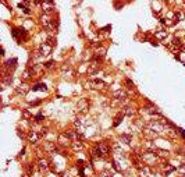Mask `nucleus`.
Segmentation results:
<instances>
[{"mask_svg": "<svg viewBox=\"0 0 185 177\" xmlns=\"http://www.w3.org/2000/svg\"><path fill=\"white\" fill-rule=\"evenodd\" d=\"M109 151H110V148H109V145L106 142H99L93 148V155L97 156V158H105V156L109 155Z\"/></svg>", "mask_w": 185, "mask_h": 177, "instance_id": "f257e3e1", "label": "nucleus"}, {"mask_svg": "<svg viewBox=\"0 0 185 177\" xmlns=\"http://www.w3.org/2000/svg\"><path fill=\"white\" fill-rule=\"evenodd\" d=\"M40 23H42L43 28H45L48 32H52V31L54 29V23H53V20H52V18H49L48 16H42Z\"/></svg>", "mask_w": 185, "mask_h": 177, "instance_id": "f03ea898", "label": "nucleus"}, {"mask_svg": "<svg viewBox=\"0 0 185 177\" xmlns=\"http://www.w3.org/2000/svg\"><path fill=\"white\" fill-rule=\"evenodd\" d=\"M99 68H100V60L95 59V60H92L88 64V74L89 75H93L95 72L99 71Z\"/></svg>", "mask_w": 185, "mask_h": 177, "instance_id": "7ed1b4c3", "label": "nucleus"}, {"mask_svg": "<svg viewBox=\"0 0 185 177\" xmlns=\"http://www.w3.org/2000/svg\"><path fill=\"white\" fill-rule=\"evenodd\" d=\"M13 35L20 40H25L28 38V32L25 31L24 28H16V29H13Z\"/></svg>", "mask_w": 185, "mask_h": 177, "instance_id": "20e7f679", "label": "nucleus"}, {"mask_svg": "<svg viewBox=\"0 0 185 177\" xmlns=\"http://www.w3.org/2000/svg\"><path fill=\"white\" fill-rule=\"evenodd\" d=\"M28 141H29L31 144H33V145L39 144V141H40V134H39V133H36V131H31V133L28 134Z\"/></svg>", "mask_w": 185, "mask_h": 177, "instance_id": "39448f33", "label": "nucleus"}, {"mask_svg": "<svg viewBox=\"0 0 185 177\" xmlns=\"http://www.w3.org/2000/svg\"><path fill=\"white\" fill-rule=\"evenodd\" d=\"M42 10L45 13H50L54 10V3L53 1H42Z\"/></svg>", "mask_w": 185, "mask_h": 177, "instance_id": "423d86ee", "label": "nucleus"}, {"mask_svg": "<svg viewBox=\"0 0 185 177\" xmlns=\"http://www.w3.org/2000/svg\"><path fill=\"white\" fill-rule=\"evenodd\" d=\"M57 141H58V144L63 145V146H67V145L70 144V141H71V138L68 137L67 134H60L58 138H57Z\"/></svg>", "mask_w": 185, "mask_h": 177, "instance_id": "0eeeda50", "label": "nucleus"}, {"mask_svg": "<svg viewBox=\"0 0 185 177\" xmlns=\"http://www.w3.org/2000/svg\"><path fill=\"white\" fill-rule=\"evenodd\" d=\"M114 98H116L117 100L122 102V100H125V99H127V92H125V91H122V89H118V91H116V92H114Z\"/></svg>", "mask_w": 185, "mask_h": 177, "instance_id": "6e6552de", "label": "nucleus"}, {"mask_svg": "<svg viewBox=\"0 0 185 177\" xmlns=\"http://www.w3.org/2000/svg\"><path fill=\"white\" fill-rule=\"evenodd\" d=\"M67 135L70 138H73L74 141H81L82 139V135H81L78 131H75V130H70V131H67Z\"/></svg>", "mask_w": 185, "mask_h": 177, "instance_id": "1a4fd4ad", "label": "nucleus"}, {"mask_svg": "<svg viewBox=\"0 0 185 177\" xmlns=\"http://www.w3.org/2000/svg\"><path fill=\"white\" fill-rule=\"evenodd\" d=\"M45 149H46L48 152H50V153L58 152V149H57V146H56L54 142H46V144H45Z\"/></svg>", "mask_w": 185, "mask_h": 177, "instance_id": "9d476101", "label": "nucleus"}, {"mask_svg": "<svg viewBox=\"0 0 185 177\" xmlns=\"http://www.w3.org/2000/svg\"><path fill=\"white\" fill-rule=\"evenodd\" d=\"M77 106H78V109H80L81 112H85V110L88 109V100H86V99H80L78 103H77Z\"/></svg>", "mask_w": 185, "mask_h": 177, "instance_id": "9b49d317", "label": "nucleus"}, {"mask_svg": "<svg viewBox=\"0 0 185 177\" xmlns=\"http://www.w3.org/2000/svg\"><path fill=\"white\" fill-rule=\"evenodd\" d=\"M38 165H39V170H40V172H48L49 163H48V161H46V159H39Z\"/></svg>", "mask_w": 185, "mask_h": 177, "instance_id": "f8f14e48", "label": "nucleus"}, {"mask_svg": "<svg viewBox=\"0 0 185 177\" xmlns=\"http://www.w3.org/2000/svg\"><path fill=\"white\" fill-rule=\"evenodd\" d=\"M90 85H93V88H96V89H103L106 87V84L102 80H93L90 82Z\"/></svg>", "mask_w": 185, "mask_h": 177, "instance_id": "ddd939ff", "label": "nucleus"}, {"mask_svg": "<svg viewBox=\"0 0 185 177\" xmlns=\"http://www.w3.org/2000/svg\"><path fill=\"white\" fill-rule=\"evenodd\" d=\"M161 167H163V172H164V174H166V176L174 172V167H173V166H170V163H167V162H166V163H163V165H161Z\"/></svg>", "mask_w": 185, "mask_h": 177, "instance_id": "4468645a", "label": "nucleus"}, {"mask_svg": "<svg viewBox=\"0 0 185 177\" xmlns=\"http://www.w3.org/2000/svg\"><path fill=\"white\" fill-rule=\"evenodd\" d=\"M32 74H33V70L31 68V67L25 68L24 72H22V80H29V78L32 77Z\"/></svg>", "mask_w": 185, "mask_h": 177, "instance_id": "2eb2a0df", "label": "nucleus"}, {"mask_svg": "<svg viewBox=\"0 0 185 177\" xmlns=\"http://www.w3.org/2000/svg\"><path fill=\"white\" fill-rule=\"evenodd\" d=\"M120 141L121 142H124L125 145H129L131 142H132V137L128 135V134H122V135L120 137Z\"/></svg>", "mask_w": 185, "mask_h": 177, "instance_id": "dca6fc26", "label": "nucleus"}, {"mask_svg": "<svg viewBox=\"0 0 185 177\" xmlns=\"http://www.w3.org/2000/svg\"><path fill=\"white\" fill-rule=\"evenodd\" d=\"M71 148H73L74 151H82L84 149V144L81 141H74L73 144H71Z\"/></svg>", "mask_w": 185, "mask_h": 177, "instance_id": "f3484780", "label": "nucleus"}, {"mask_svg": "<svg viewBox=\"0 0 185 177\" xmlns=\"http://www.w3.org/2000/svg\"><path fill=\"white\" fill-rule=\"evenodd\" d=\"M50 50H52V48L49 46L48 43H43V45L40 46V53H42V55H49Z\"/></svg>", "mask_w": 185, "mask_h": 177, "instance_id": "a211bd4d", "label": "nucleus"}, {"mask_svg": "<svg viewBox=\"0 0 185 177\" xmlns=\"http://www.w3.org/2000/svg\"><path fill=\"white\" fill-rule=\"evenodd\" d=\"M154 152H157V155H159L160 158H167V156H169V151H164V149H160V148H156Z\"/></svg>", "mask_w": 185, "mask_h": 177, "instance_id": "6ab92c4d", "label": "nucleus"}, {"mask_svg": "<svg viewBox=\"0 0 185 177\" xmlns=\"http://www.w3.org/2000/svg\"><path fill=\"white\" fill-rule=\"evenodd\" d=\"M135 113V110L132 109V107H129V106H125L124 109H122V114H125V116H132Z\"/></svg>", "mask_w": 185, "mask_h": 177, "instance_id": "aec40b11", "label": "nucleus"}, {"mask_svg": "<svg viewBox=\"0 0 185 177\" xmlns=\"http://www.w3.org/2000/svg\"><path fill=\"white\" fill-rule=\"evenodd\" d=\"M32 89L33 91H45V92L48 91V88H46V85H45V84H36Z\"/></svg>", "mask_w": 185, "mask_h": 177, "instance_id": "412c9836", "label": "nucleus"}, {"mask_svg": "<svg viewBox=\"0 0 185 177\" xmlns=\"http://www.w3.org/2000/svg\"><path fill=\"white\" fill-rule=\"evenodd\" d=\"M43 68H45V66H43V64H33L32 66L33 72H39V71H42Z\"/></svg>", "mask_w": 185, "mask_h": 177, "instance_id": "4be33fe9", "label": "nucleus"}, {"mask_svg": "<svg viewBox=\"0 0 185 177\" xmlns=\"http://www.w3.org/2000/svg\"><path fill=\"white\" fill-rule=\"evenodd\" d=\"M46 43H48L50 48H53V46H56V38H53V36H50V38H48V40H46Z\"/></svg>", "mask_w": 185, "mask_h": 177, "instance_id": "5701e85b", "label": "nucleus"}, {"mask_svg": "<svg viewBox=\"0 0 185 177\" xmlns=\"http://www.w3.org/2000/svg\"><path fill=\"white\" fill-rule=\"evenodd\" d=\"M174 17H175V20H177V21H181V20H184L185 18V16H184V13H182V11H175Z\"/></svg>", "mask_w": 185, "mask_h": 177, "instance_id": "b1692460", "label": "nucleus"}, {"mask_svg": "<svg viewBox=\"0 0 185 177\" xmlns=\"http://www.w3.org/2000/svg\"><path fill=\"white\" fill-rule=\"evenodd\" d=\"M145 110L148 113H152V114H154V113H156V114H160V112H159L154 106H152V107H145Z\"/></svg>", "mask_w": 185, "mask_h": 177, "instance_id": "393cba45", "label": "nucleus"}, {"mask_svg": "<svg viewBox=\"0 0 185 177\" xmlns=\"http://www.w3.org/2000/svg\"><path fill=\"white\" fill-rule=\"evenodd\" d=\"M25 169H27V174H28V176H31V177H32V174H33V166H31V165L28 163V165L25 166Z\"/></svg>", "mask_w": 185, "mask_h": 177, "instance_id": "a878e982", "label": "nucleus"}, {"mask_svg": "<svg viewBox=\"0 0 185 177\" xmlns=\"http://www.w3.org/2000/svg\"><path fill=\"white\" fill-rule=\"evenodd\" d=\"M28 91V87L25 85V84H22V85H20L18 88H17V92H22V94H25Z\"/></svg>", "mask_w": 185, "mask_h": 177, "instance_id": "bb28decb", "label": "nucleus"}, {"mask_svg": "<svg viewBox=\"0 0 185 177\" xmlns=\"http://www.w3.org/2000/svg\"><path fill=\"white\" fill-rule=\"evenodd\" d=\"M156 36H157L159 39H163V38L167 36V32H166V31H159V32L156 33Z\"/></svg>", "mask_w": 185, "mask_h": 177, "instance_id": "cd10ccee", "label": "nucleus"}, {"mask_svg": "<svg viewBox=\"0 0 185 177\" xmlns=\"http://www.w3.org/2000/svg\"><path fill=\"white\" fill-rule=\"evenodd\" d=\"M125 84H127V87H128L129 89H134V88H135V85H134V82H132V81H131V80H128V78L125 80Z\"/></svg>", "mask_w": 185, "mask_h": 177, "instance_id": "c85d7f7f", "label": "nucleus"}, {"mask_svg": "<svg viewBox=\"0 0 185 177\" xmlns=\"http://www.w3.org/2000/svg\"><path fill=\"white\" fill-rule=\"evenodd\" d=\"M122 116H124V114H118V116L116 117V121H114V126H116V127H117V126L120 124V121L122 120Z\"/></svg>", "mask_w": 185, "mask_h": 177, "instance_id": "c756f323", "label": "nucleus"}, {"mask_svg": "<svg viewBox=\"0 0 185 177\" xmlns=\"http://www.w3.org/2000/svg\"><path fill=\"white\" fill-rule=\"evenodd\" d=\"M74 126H75V127H78V128H80L81 126H82V121H81L80 117H77V119L74 120Z\"/></svg>", "mask_w": 185, "mask_h": 177, "instance_id": "7c9ffc66", "label": "nucleus"}, {"mask_svg": "<svg viewBox=\"0 0 185 177\" xmlns=\"http://www.w3.org/2000/svg\"><path fill=\"white\" fill-rule=\"evenodd\" d=\"M178 172L182 174V176H185V165H181V166H178Z\"/></svg>", "mask_w": 185, "mask_h": 177, "instance_id": "2f4dec72", "label": "nucleus"}, {"mask_svg": "<svg viewBox=\"0 0 185 177\" xmlns=\"http://www.w3.org/2000/svg\"><path fill=\"white\" fill-rule=\"evenodd\" d=\"M22 116H24L25 119H29V117H31V113L28 112V110H24V112H22Z\"/></svg>", "mask_w": 185, "mask_h": 177, "instance_id": "473e14b6", "label": "nucleus"}, {"mask_svg": "<svg viewBox=\"0 0 185 177\" xmlns=\"http://www.w3.org/2000/svg\"><path fill=\"white\" fill-rule=\"evenodd\" d=\"M53 64H54V62H48V63L45 64V67H48V68H50V67H52Z\"/></svg>", "mask_w": 185, "mask_h": 177, "instance_id": "72a5a7b5", "label": "nucleus"}, {"mask_svg": "<svg viewBox=\"0 0 185 177\" xmlns=\"http://www.w3.org/2000/svg\"><path fill=\"white\" fill-rule=\"evenodd\" d=\"M11 63H17V60L16 59H13V62H11ZM8 66H10V62H7V63H6V67H8ZM13 66V67H16V64H11Z\"/></svg>", "mask_w": 185, "mask_h": 177, "instance_id": "f704fd0d", "label": "nucleus"}, {"mask_svg": "<svg viewBox=\"0 0 185 177\" xmlns=\"http://www.w3.org/2000/svg\"><path fill=\"white\" fill-rule=\"evenodd\" d=\"M103 177H113V174L109 172H103Z\"/></svg>", "mask_w": 185, "mask_h": 177, "instance_id": "c9c22d12", "label": "nucleus"}, {"mask_svg": "<svg viewBox=\"0 0 185 177\" xmlns=\"http://www.w3.org/2000/svg\"><path fill=\"white\" fill-rule=\"evenodd\" d=\"M35 119H36V121H42V119H43V116H42V114H38V116H36Z\"/></svg>", "mask_w": 185, "mask_h": 177, "instance_id": "e433bc0d", "label": "nucleus"}, {"mask_svg": "<svg viewBox=\"0 0 185 177\" xmlns=\"http://www.w3.org/2000/svg\"><path fill=\"white\" fill-rule=\"evenodd\" d=\"M22 177H29V176L28 174H22Z\"/></svg>", "mask_w": 185, "mask_h": 177, "instance_id": "4c0bfd02", "label": "nucleus"}]
</instances>
